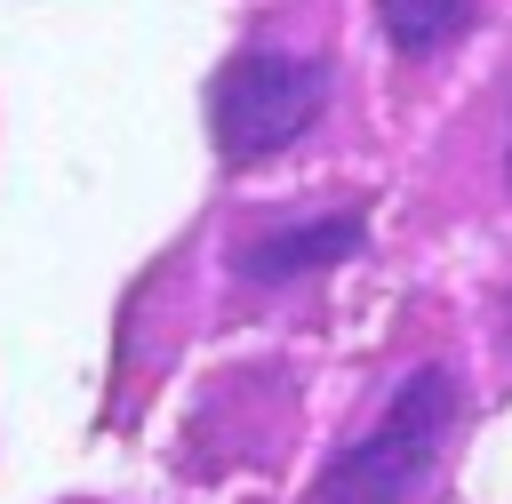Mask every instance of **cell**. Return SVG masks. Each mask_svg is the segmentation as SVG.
Masks as SVG:
<instances>
[{
	"mask_svg": "<svg viewBox=\"0 0 512 504\" xmlns=\"http://www.w3.org/2000/svg\"><path fill=\"white\" fill-rule=\"evenodd\" d=\"M480 144H488V160H496V200H512V72H504V88H496L488 112H480Z\"/></svg>",
	"mask_w": 512,
	"mask_h": 504,
	"instance_id": "4",
	"label": "cell"
},
{
	"mask_svg": "<svg viewBox=\"0 0 512 504\" xmlns=\"http://www.w3.org/2000/svg\"><path fill=\"white\" fill-rule=\"evenodd\" d=\"M480 424V384L456 344L408 352L384 392L336 432L304 504H440Z\"/></svg>",
	"mask_w": 512,
	"mask_h": 504,
	"instance_id": "1",
	"label": "cell"
},
{
	"mask_svg": "<svg viewBox=\"0 0 512 504\" xmlns=\"http://www.w3.org/2000/svg\"><path fill=\"white\" fill-rule=\"evenodd\" d=\"M488 360H496V392H512V280L488 304Z\"/></svg>",
	"mask_w": 512,
	"mask_h": 504,
	"instance_id": "5",
	"label": "cell"
},
{
	"mask_svg": "<svg viewBox=\"0 0 512 504\" xmlns=\"http://www.w3.org/2000/svg\"><path fill=\"white\" fill-rule=\"evenodd\" d=\"M328 72H336V56H328V32L312 40V16H280V24H264L256 40H240L232 64L208 80L216 152H224L232 168L288 152V144L320 120Z\"/></svg>",
	"mask_w": 512,
	"mask_h": 504,
	"instance_id": "2",
	"label": "cell"
},
{
	"mask_svg": "<svg viewBox=\"0 0 512 504\" xmlns=\"http://www.w3.org/2000/svg\"><path fill=\"white\" fill-rule=\"evenodd\" d=\"M376 24L400 56H448L480 24V0H376Z\"/></svg>",
	"mask_w": 512,
	"mask_h": 504,
	"instance_id": "3",
	"label": "cell"
}]
</instances>
